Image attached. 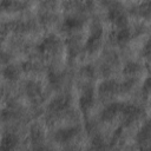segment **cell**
Wrapping results in <instances>:
<instances>
[{
  "label": "cell",
  "instance_id": "1",
  "mask_svg": "<svg viewBox=\"0 0 151 151\" xmlns=\"http://www.w3.org/2000/svg\"><path fill=\"white\" fill-rule=\"evenodd\" d=\"M109 18H110V20L113 21L119 28L126 27V24H127L126 17L124 15L123 11H122L119 7H112V8L109 11Z\"/></svg>",
  "mask_w": 151,
  "mask_h": 151
},
{
  "label": "cell",
  "instance_id": "2",
  "mask_svg": "<svg viewBox=\"0 0 151 151\" xmlns=\"http://www.w3.org/2000/svg\"><path fill=\"white\" fill-rule=\"evenodd\" d=\"M100 35H101V29H100V28L96 29V31L91 34V37L87 39L86 45H85V50H86L87 52L92 53V52H94V51L97 50V47H98V45H99V41H100Z\"/></svg>",
  "mask_w": 151,
  "mask_h": 151
},
{
  "label": "cell",
  "instance_id": "3",
  "mask_svg": "<svg viewBox=\"0 0 151 151\" xmlns=\"http://www.w3.org/2000/svg\"><path fill=\"white\" fill-rule=\"evenodd\" d=\"M92 103H93V93H92V90L88 88L87 91H85L81 97H80V100H79V104H80V107L83 111H86L87 109H90L92 106Z\"/></svg>",
  "mask_w": 151,
  "mask_h": 151
},
{
  "label": "cell",
  "instance_id": "4",
  "mask_svg": "<svg viewBox=\"0 0 151 151\" xmlns=\"http://www.w3.org/2000/svg\"><path fill=\"white\" fill-rule=\"evenodd\" d=\"M120 110H122V105H119V104H117V103L111 104L110 106H107V107L101 112V119H103V120H110V119H112V118L116 116V113H117L118 111H120Z\"/></svg>",
  "mask_w": 151,
  "mask_h": 151
},
{
  "label": "cell",
  "instance_id": "5",
  "mask_svg": "<svg viewBox=\"0 0 151 151\" xmlns=\"http://www.w3.org/2000/svg\"><path fill=\"white\" fill-rule=\"evenodd\" d=\"M68 106V99L66 97H58L55 98L51 104H50V109L54 112H59L65 110Z\"/></svg>",
  "mask_w": 151,
  "mask_h": 151
},
{
  "label": "cell",
  "instance_id": "6",
  "mask_svg": "<svg viewBox=\"0 0 151 151\" xmlns=\"http://www.w3.org/2000/svg\"><path fill=\"white\" fill-rule=\"evenodd\" d=\"M76 134H77V129L76 127H67V129L58 131V133L55 134V138L60 142H67L71 138H73Z\"/></svg>",
  "mask_w": 151,
  "mask_h": 151
},
{
  "label": "cell",
  "instance_id": "7",
  "mask_svg": "<svg viewBox=\"0 0 151 151\" xmlns=\"http://www.w3.org/2000/svg\"><path fill=\"white\" fill-rule=\"evenodd\" d=\"M55 45H57V40L54 39V37H47L38 46V50L41 53H46V52H50L51 50H53L55 47Z\"/></svg>",
  "mask_w": 151,
  "mask_h": 151
},
{
  "label": "cell",
  "instance_id": "8",
  "mask_svg": "<svg viewBox=\"0 0 151 151\" xmlns=\"http://www.w3.org/2000/svg\"><path fill=\"white\" fill-rule=\"evenodd\" d=\"M130 38H131V33H130V31H129L126 27L120 28V29L116 33V35H114V40H116V42H118L119 45L126 44V42L130 40Z\"/></svg>",
  "mask_w": 151,
  "mask_h": 151
},
{
  "label": "cell",
  "instance_id": "9",
  "mask_svg": "<svg viewBox=\"0 0 151 151\" xmlns=\"http://www.w3.org/2000/svg\"><path fill=\"white\" fill-rule=\"evenodd\" d=\"M118 86L119 85H117L114 81H112V80H106V81H104V83H101L100 84V86H99V92L101 93V94H111V93H113L117 88H118Z\"/></svg>",
  "mask_w": 151,
  "mask_h": 151
},
{
  "label": "cell",
  "instance_id": "10",
  "mask_svg": "<svg viewBox=\"0 0 151 151\" xmlns=\"http://www.w3.org/2000/svg\"><path fill=\"white\" fill-rule=\"evenodd\" d=\"M134 12L138 15H142V17H145V18L151 17V0H147V1L143 2L142 5H139L138 7H136Z\"/></svg>",
  "mask_w": 151,
  "mask_h": 151
},
{
  "label": "cell",
  "instance_id": "11",
  "mask_svg": "<svg viewBox=\"0 0 151 151\" xmlns=\"http://www.w3.org/2000/svg\"><path fill=\"white\" fill-rule=\"evenodd\" d=\"M81 25H83L81 20L78 19V18H74V17H68V18H66L65 21H64V27H65V29H70V31H71V29H78V28L81 27Z\"/></svg>",
  "mask_w": 151,
  "mask_h": 151
},
{
  "label": "cell",
  "instance_id": "12",
  "mask_svg": "<svg viewBox=\"0 0 151 151\" xmlns=\"http://www.w3.org/2000/svg\"><path fill=\"white\" fill-rule=\"evenodd\" d=\"M150 137H151V123H147V124H145V125L140 129V131L138 132V134H137V140H138V142H145V140H147Z\"/></svg>",
  "mask_w": 151,
  "mask_h": 151
},
{
  "label": "cell",
  "instance_id": "13",
  "mask_svg": "<svg viewBox=\"0 0 151 151\" xmlns=\"http://www.w3.org/2000/svg\"><path fill=\"white\" fill-rule=\"evenodd\" d=\"M15 144H17V138H15V136H13V134H7V136H5V138H4V142H2V147L4 149H13L14 146H15Z\"/></svg>",
  "mask_w": 151,
  "mask_h": 151
},
{
  "label": "cell",
  "instance_id": "14",
  "mask_svg": "<svg viewBox=\"0 0 151 151\" xmlns=\"http://www.w3.org/2000/svg\"><path fill=\"white\" fill-rule=\"evenodd\" d=\"M26 91H27L28 96H31V97H38V96H40V92H41L38 84H34V83H27Z\"/></svg>",
  "mask_w": 151,
  "mask_h": 151
},
{
  "label": "cell",
  "instance_id": "15",
  "mask_svg": "<svg viewBox=\"0 0 151 151\" xmlns=\"http://www.w3.org/2000/svg\"><path fill=\"white\" fill-rule=\"evenodd\" d=\"M124 73L125 74H129V76H131V74H134V73H137L138 71H139V65L137 64V63H133V61H130V63H127L125 66H124Z\"/></svg>",
  "mask_w": 151,
  "mask_h": 151
},
{
  "label": "cell",
  "instance_id": "16",
  "mask_svg": "<svg viewBox=\"0 0 151 151\" xmlns=\"http://www.w3.org/2000/svg\"><path fill=\"white\" fill-rule=\"evenodd\" d=\"M17 74H18V72H17V68H15L14 66H7V67L4 70V76H5L7 79H9V80L15 79V78H17Z\"/></svg>",
  "mask_w": 151,
  "mask_h": 151
},
{
  "label": "cell",
  "instance_id": "17",
  "mask_svg": "<svg viewBox=\"0 0 151 151\" xmlns=\"http://www.w3.org/2000/svg\"><path fill=\"white\" fill-rule=\"evenodd\" d=\"M31 138L33 140V143H39L42 139V133L38 127H32L31 130Z\"/></svg>",
  "mask_w": 151,
  "mask_h": 151
},
{
  "label": "cell",
  "instance_id": "18",
  "mask_svg": "<svg viewBox=\"0 0 151 151\" xmlns=\"http://www.w3.org/2000/svg\"><path fill=\"white\" fill-rule=\"evenodd\" d=\"M81 72H83V73H85V76H86V77H92V74H93L94 70H93V67H92L91 65H87V66L83 67Z\"/></svg>",
  "mask_w": 151,
  "mask_h": 151
},
{
  "label": "cell",
  "instance_id": "19",
  "mask_svg": "<svg viewBox=\"0 0 151 151\" xmlns=\"http://www.w3.org/2000/svg\"><path fill=\"white\" fill-rule=\"evenodd\" d=\"M143 54L145 57H147V55L151 54V39L144 45V47H143Z\"/></svg>",
  "mask_w": 151,
  "mask_h": 151
},
{
  "label": "cell",
  "instance_id": "20",
  "mask_svg": "<svg viewBox=\"0 0 151 151\" xmlns=\"http://www.w3.org/2000/svg\"><path fill=\"white\" fill-rule=\"evenodd\" d=\"M48 79H50V83L53 84V85H55V84L59 83V76H58L57 73H54V72H51V73H50Z\"/></svg>",
  "mask_w": 151,
  "mask_h": 151
},
{
  "label": "cell",
  "instance_id": "21",
  "mask_svg": "<svg viewBox=\"0 0 151 151\" xmlns=\"http://www.w3.org/2000/svg\"><path fill=\"white\" fill-rule=\"evenodd\" d=\"M143 91H144V92H150V91H151V77H149V78L145 80V83H144V85H143Z\"/></svg>",
  "mask_w": 151,
  "mask_h": 151
},
{
  "label": "cell",
  "instance_id": "22",
  "mask_svg": "<svg viewBox=\"0 0 151 151\" xmlns=\"http://www.w3.org/2000/svg\"><path fill=\"white\" fill-rule=\"evenodd\" d=\"M131 87H132V80H130V81H126V83L122 84V87H120V90L127 91V90H129V88H131Z\"/></svg>",
  "mask_w": 151,
  "mask_h": 151
}]
</instances>
